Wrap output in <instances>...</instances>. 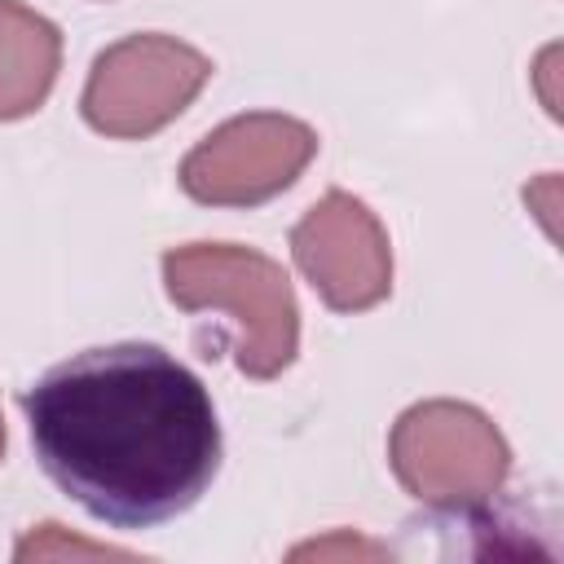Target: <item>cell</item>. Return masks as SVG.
<instances>
[{
	"label": "cell",
	"instance_id": "obj_1",
	"mask_svg": "<svg viewBox=\"0 0 564 564\" xmlns=\"http://www.w3.org/2000/svg\"><path fill=\"white\" fill-rule=\"evenodd\" d=\"M18 405L44 476L101 524H167L216 480L212 392L159 344L84 348L44 370Z\"/></svg>",
	"mask_w": 564,
	"mask_h": 564
},
{
	"label": "cell",
	"instance_id": "obj_2",
	"mask_svg": "<svg viewBox=\"0 0 564 564\" xmlns=\"http://www.w3.org/2000/svg\"><path fill=\"white\" fill-rule=\"evenodd\" d=\"M163 291L181 313H220L247 379H278L300 357V304L286 269L242 242L167 247Z\"/></svg>",
	"mask_w": 564,
	"mask_h": 564
},
{
	"label": "cell",
	"instance_id": "obj_3",
	"mask_svg": "<svg viewBox=\"0 0 564 564\" xmlns=\"http://www.w3.org/2000/svg\"><path fill=\"white\" fill-rule=\"evenodd\" d=\"M388 463L401 489L427 511L476 516L502 494L511 476V445L480 405L432 397L397 414L388 432Z\"/></svg>",
	"mask_w": 564,
	"mask_h": 564
},
{
	"label": "cell",
	"instance_id": "obj_4",
	"mask_svg": "<svg viewBox=\"0 0 564 564\" xmlns=\"http://www.w3.org/2000/svg\"><path fill=\"white\" fill-rule=\"evenodd\" d=\"M212 79V57L176 35L137 31L106 44L79 93V115L110 141L163 132Z\"/></svg>",
	"mask_w": 564,
	"mask_h": 564
},
{
	"label": "cell",
	"instance_id": "obj_5",
	"mask_svg": "<svg viewBox=\"0 0 564 564\" xmlns=\"http://www.w3.org/2000/svg\"><path fill=\"white\" fill-rule=\"evenodd\" d=\"M317 154V132L282 110H247L212 128L176 167L203 207H260L291 189Z\"/></svg>",
	"mask_w": 564,
	"mask_h": 564
},
{
	"label": "cell",
	"instance_id": "obj_6",
	"mask_svg": "<svg viewBox=\"0 0 564 564\" xmlns=\"http://www.w3.org/2000/svg\"><path fill=\"white\" fill-rule=\"evenodd\" d=\"M304 282L335 313H366L392 295V242L383 220L348 189H326L291 229Z\"/></svg>",
	"mask_w": 564,
	"mask_h": 564
},
{
	"label": "cell",
	"instance_id": "obj_7",
	"mask_svg": "<svg viewBox=\"0 0 564 564\" xmlns=\"http://www.w3.org/2000/svg\"><path fill=\"white\" fill-rule=\"evenodd\" d=\"M62 70V31L22 0H0V123L35 115Z\"/></svg>",
	"mask_w": 564,
	"mask_h": 564
},
{
	"label": "cell",
	"instance_id": "obj_8",
	"mask_svg": "<svg viewBox=\"0 0 564 564\" xmlns=\"http://www.w3.org/2000/svg\"><path fill=\"white\" fill-rule=\"evenodd\" d=\"M62 555H88V560H137L132 551L106 546V542H84V538H66L62 524H40L35 533H26L13 546V560H62Z\"/></svg>",
	"mask_w": 564,
	"mask_h": 564
},
{
	"label": "cell",
	"instance_id": "obj_9",
	"mask_svg": "<svg viewBox=\"0 0 564 564\" xmlns=\"http://www.w3.org/2000/svg\"><path fill=\"white\" fill-rule=\"evenodd\" d=\"M330 551H352V555H383V546H375V542H348V538H330V542H308V546H295L291 555L300 560V555H330Z\"/></svg>",
	"mask_w": 564,
	"mask_h": 564
},
{
	"label": "cell",
	"instance_id": "obj_10",
	"mask_svg": "<svg viewBox=\"0 0 564 564\" xmlns=\"http://www.w3.org/2000/svg\"><path fill=\"white\" fill-rule=\"evenodd\" d=\"M0 458H4V419H0Z\"/></svg>",
	"mask_w": 564,
	"mask_h": 564
}]
</instances>
